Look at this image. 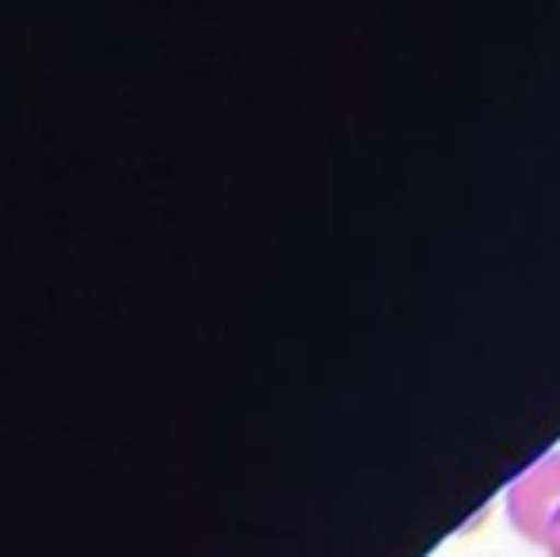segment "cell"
Returning <instances> with one entry per match:
<instances>
[{
	"instance_id": "obj_2",
	"label": "cell",
	"mask_w": 560,
	"mask_h": 557,
	"mask_svg": "<svg viewBox=\"0 0 560 557\" xmlns=\"http://www.w3.org/2000/svg\"><path fill=\"white\" fill-rule=\"evenodd\" d=\"M546 554L560 557V515L553 520V527H549V535H546Z\"/></svg>"
},
{
	"instance_id": "obj_1",
	"label": "cell",
	"mask_w": 560,
	"mask_h": 557,
	"mask_svg": "<svg viewBox=\"0 0 560 557\" xmlns=\"http://www.w3.org/2000/svg\"><path fill=\"white\" fill-rule=\"evenodd\" d=\"M560 515V451H549L518 474L508 489V520L526 543L546 546V535Z\"/></svg>"
}]
</instances>
